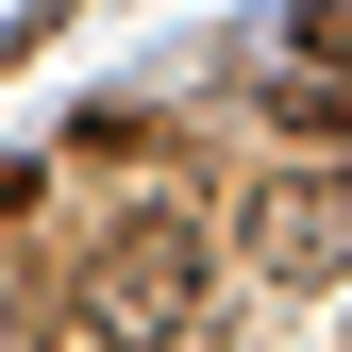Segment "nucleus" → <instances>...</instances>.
<instances>
[{
  "mask_svg": "<svg viewBox=\"0 0 352 352\" xmlns=\"http://www.w3.org/2000/svg\"><path fill=\"white\" fill-rule=\"evenodd\" d=\"M34 336H51V285H34L17 252H0V352H34Z\"/></svg>",
  "mask_w": 352,
  "mask_h": 352,
  "instance_id": "nucleus-3",
  "label": "nucleus"
},
{
  "mask_svg": "<svg viewBox=\"0 0 352 352\" xmlns=\"http://www.w3.org/2000/svg\"><path fill=\"white\" fill-rule=\"evenodd\" d=\"M235 235H252L269 285H352V168H269Z\"/></svg>",
  "mask_w": 352,
  "mask_h": 352,
  "instance_id": "nucleus-2",
  "label": "nucleus"
},
{
  "mask_svg": "<svg viewBox=\"0 0 352 352\" xmlns=\"http://www.w3.org/2000/svg\"><path fill=\"white\" fill-rule=\"evenodd\" d=\"M302 67H319V84H352V0H302Z\"/></svg>",
  "mask_w": 352,
  "mask_h": 352,
  "instance_id": "nucleus-4",
  "label": "nucleus"
},
{
  "mask_svg": "<svg viewBox=\"0 0 352 352\" xmlns=\"http://www.w3.org/2000/svg\"><path fill=\"white\" fill-rule=\"evenodd\" d=\"M201 285H218V235H201L185 201H151V218H118V235L84 252L67 302H84V336H101V352H168V336L201 319Z\"/></svg>",
  "mask_w": 352,
  "mask_h": 352,
  "instance_id": "nucleus-1",
  "label": "nucleus"
}]
</instances>
